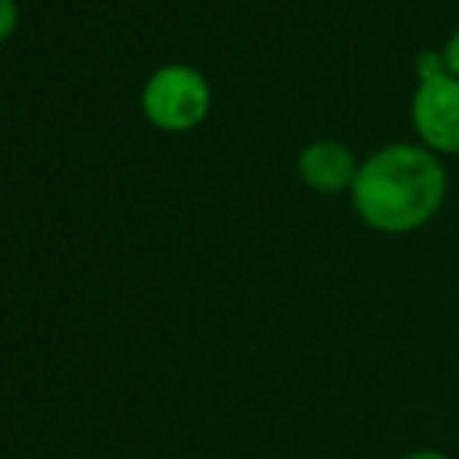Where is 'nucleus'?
<instances>
[{
    "label": "nucleus",
    "instance_id": "obj_1",
    "mask_svg": "<svg viewBox=\"0 0 459 459\" xmlns=\"http://www.w3.org/2000/svg\"><path fill=\"white\" fill-rule=\"evenodd\" d=\"M447 197V172L422 144H387L359 163L351 200L368 229L410 235L437 216Z\"/></svg>",
    "mask_w": 459,
    "mask_h": 459
},
{
    "label": "nucleus",
    "instance_id": "obj_2",
    "mask_svg": "<svg viewBox=\"0 0 459 459\" xmlns=\"http://www.w3.org/2000/svg\"><path fill=\"white\" fill-rule=\"evenodd\" d=\"M412 126L431 153H459V79L441 54L419 56V91L412 94Z\"/></svg>",
    "mask_w": 459,
    "mask_h": 459
},
{
    "label": "nucleus",
    "instance_id": "obj_3",
    "mask_svg": "<svg viewBox=\"0 0 459 459\" xmlns=\"http://www.w3.org/2000/svg\"><path fill=\"white\" fill-rule=\"evenodd\" d=\"M147 119L166 132H187L200 126L204 116L210 113V85L206 79L191 66H163L147 79L144 94Z\"/></svg>",
    "mask_w": 459,
    "mask_h": 459
},
{
    "label": "nucleus",
    "instance_id": "obj_4",
    "mask_svg": "<svg viewBox=\"0 0 459 459\" xmlns=\"http://www.w3.org/2000/svg\"><path fill=\"white\" fill-rule=\"evenodd\" d=\"M297 172L313 191L319 194H341L351 191L357 182L359 163L353 151L341 141H316L303 147L297 157Z\"/></svg>",
    "mask_w": 459,
    "mask_h": 459
},
{
    "label": "nucleus",
    "instance_id": "obj_5",
    "mask_svg": "<svg viewBox=\"0 0 459 459\" xmlns=\"http://www.w3.org/2000/svg\"><path fill=\"white\" fill-rule=\"evenodd\" d=\"M16 22H19L16 4L13 0H0V41H6L16 31Z\"/></svg>",
    "mask_w": 459,
    "mask_h": 459
},
{
    "label": "nucleus",
    "instance_id": "obj_6",
    "mask_svg": "<svg viewBox=\"0 0 459 459\" xmlns=\"http://www.w3.org/2000/svg\"><path fill=\"white\" fill-rule=\"evenodd\" d=\"M441 56H444V66H447V73L459 79V31L447 41V48H444Z\"/></svg>",
    "mask_w": 459,
    "mask_h": 459
},
{
    "label": "nucleus",
    "instance_id": "obj_7",
    "mask_svg": "<svg viewBox=\"0 0 459 459\" xmlns=\"http://www.w3.org/2000/svg\"><path fill=\"white\" fill-rule=\"evenodd\" d=\"M403 459H454V456H447V454H444V450L425 447V450H412V454H406Z\"/></svg>",
    "mask_w": 459,
    "mask_h": 459
}]
</instances>
